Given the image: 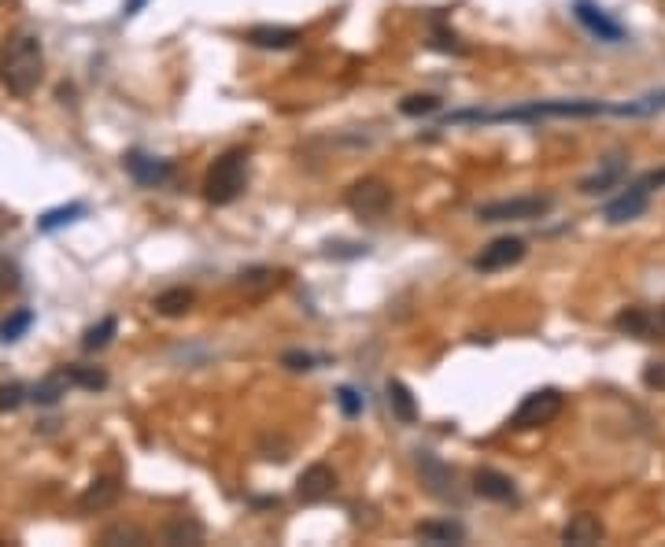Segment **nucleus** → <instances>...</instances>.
Masks as SVG:
<instances>
[{
  "label": "nucleus",
  "mask_w": 665,
  "mask_h": 547,
  "mask_svg": "<svg viewBox=\"0 0 665 547\" xmlns=\"http://www.w3.org/2000/svg\"><path fill=\"white\" fill-rule=\"evenodd\" d=\"M115 333H119V322H115V318H111V315H108V318H100L97 326L85 329L82 348H85V352H100V348H108Z\"/></svg>",
  "instance_id": "nucleus-25"
},
{
  "label": "nucleus",
  "mask_w": 665,
  "mask_h": 547,
  "mask_svg": "<svg viewBox=\"0 0 665 547\" xmlns=\"http://www.w3.org/2000/svg\"><path fill=\"white\" fill-rule=\"evenodd\" d=\"M67 370V377H71V385H78V389H89L97 392L108 385V374L104 370H97V366H63Z\"/></svg>",
  "instance_id": "nucleus-27"
},
{
  "label": "nucleus",
  "mask_w": 665,
  "mask_h": 547,
  "mask_svg": "<svg viewBox=\"0 0 665 547\" xmlns=\"http://www.w3.org/2000/svg\"><path fill=\"white\" fill-rule=\"evenodd\" d=\"M337 400H340V411L348 414V418H359V414H363V400H359L355 389H340Z\"/></svg>",
  "instance_id": "nucleus-31"
},
{
  "label": "nucleus",
  "mask_w": 665,
  "mask_h": 547,
  "mask_svg": "<svg viewBox=\"0 0 665 547\" xmlns=\"http://www.w3.org/2000/svg\"><path fill=\"white\" fill-rule=\"evenodd\" d=\"M614 329L617 333H629V337H640V341H658L662 337V322L647 307H625L614 318Z\"/></svg>",
  "instance_id": "nucleus-9"
},
{
  "label": "nucleus",
  "mask_w": 665,
  "mask_h": 547,
  "mask_svg": "<svg viewBox=\"0 0 665 547\" xmlns=\"http://www.w3.org/2000/svg\"><path fill=\"white\" fill-rule=\"evenodd\" d=\"M248 41H252L255 49H292V45H300L303 34L296 30V26H252L248 30Z\"/></svg>",
  "instance_id": "nucleus-14"
},
{
  "label": "nucleus",
  "mask_w": 665,
  "mask_h": 547,
  "mask_svg": "<svg viewBox=\"0 0 665 547\" xmlns=\"http://www.w3.org/2000/svg\"><path fill=\"white\" fill-rule=\"evenodd\" d=\"M344 200H348V207L359 219H381L388 207H392V189L381 178H359Z\"/></svg>",
  "instance_id": "nucleus-5"
},
{
  "label": "nucleus",
  "mask_w": 665,
  "mask_h": 547,
  "mask_svg": "<svg viewBox=\"0 0 665 547\" xmlns=\"http://www.w3.org/2000/svg\"><path fill=\"white\" fill-rule=\"evenodd\" d=\"M100 544H104V547H122V544L145 547L148 544V533H145V529H137V525H111V529H104V533H100Z\"/></svg>",
  "instance_id": "nucleus-23"
},
{
  "label": "nucleus",
  "mask_w": 665,
  "mask_h": 547,
  "mask_svg": "<svg viewBox=\"0 0 665 547\" xmlns=\"http://www.w3.org/2000/svg\"><path fill=\"white\" fill-rule=\"evenodd\" d=\"M521 259H525V241H521V237H499V241H492L481 256H477L473 267L484 270V274H496V270L518 267Z\"/></svg>",
  "instance_id": "nucleus-6"
},
{
  "label": "nucleus",
  "mask_w": 665,
  "mask_h": 547,
  "mask_svg": "<svg viewBox=\"0 0 665 547\" xmlns=\"http://www.w3.org/2000/svg\"><path fill=\"white\" fill-rule=\"evenodd\" d=\"M440 108V100L429 97V93H418V97H407L403 104H399V111L403 115H411V119H418V115H433V111Z\"/></svg>",
  "instance_id": "nucleus-29"
},
{
  "label": "nucleus",
  "mask_w": 665,
  "mask_h": 547,
  "mask_svg": "<svg viewBox=\"0 0 665 547\" xmlns=\"http://www.w3.org/2000/svg\"><path fill=\"white\" fill-rule=\"evenodd\" d=\"M126 171H130L133 182L148 185V189H156V185L174 178V167H170L167 159H152L145 156V152H130V156H126Z\"/></svg>",
  "instance_id": "nucleus-10"
},
{
  "label": "nucleus",
  "mask_w": 665,
  "mask_h": 547,
  "mask_svg": "<svg viewBox=\"0 0 665 547\" xmlns=\"http://www.w3.org/2000/svg\"><path fill=\"white\" fill-rule=\"evenodd\" d=\"M30 400V389L19 385V381H8V385H0V414H12L19 411L23 403Z\"/></svg>",
  "instance_id": "nucleus-28"
},
{
  "label": "nucleus",
  "mask_w": 665,
  "mask_h": 547,
  "mask_svg": "<svg viewBox=\"0 0 665 547\" xmlns=\"http://www.w3.org/2000/svg\"><path fill=\"white\" fill-rule=\"evenodd\" d=\"M163 540L167 544H204V525L196 522V518H170L163 525Z\"/></svg>",
  "instance_id": "nucleus-20"
},
{
  "label": "nucleus",
  "mask_w": 665,
  "mask_h": 547,
  "mask_svg": "<svg viewBox=\"0 0 665 547\" xmlns=\"http://www.w3.org/2000/svg\"><path fill=\"white\" fill-rule=\"evenodd\" d=\"M562 540L566 544H577V547H592L603 540V522L595 518V514H573L569 525L562 529Z\"/></svg>",
  "instance_id": "nucleus-15"
},
{
  "label": "nucleus",
  "mask_w": 665,
  "mask_h": 547,
  "mask_svg": "<svg viewBox=\"0 0 665 547\" xmlns=\"http://www.w3.org/2000/svg\"><path fill=\"white\" fill-rule=\"evenodd\" d=\"M82 215H85V204L56 207V211H45V215L37 219V230H41V233H52V230H60V226H67V222L82 219Z\"/></svg>",
  "instance_id": "nucleus-26"
},
{
  "label": "nucleus",
  "mask_w": 665,
  "mask_h": 547,
  "mask_svg": "<svg viewBox=\"0 0 665 547\" xmlns=\"http://www.w3.org/2000/svg\"><path fill=\"white\" fill-rule=\"evenodd\" d=\"M658 322H662V337H665V307L658 311Z\"/></svg>",
  "instance_id": "nucleus-37"
},
{
  "label": "nucleus",
  "mask_w": 665,
  "mask_h": 547,
  "mask_svg": "<svg viewBox=\"0 0 665 547\" xmlns=\"http://www.w3.org/2000/svg\"><path fill=\"white\" fill-rule=\"evenodd\" d=\"M388 407H392V414H396L403 426L418 422V403H414L411 389L403 381H388Z\"/></svg>",
  "instance_id": "nucleus-18"
},
{
  "label": "nucleus",
  "mask_w": 665,
  "mask_h": 547,
  "mask_svg": "<svg viewBox=\"0 0 665 547\" xmlns=\"http://www.w3.org/2000/svg\"><path fill=\"white\" fill-rule=\"evenodd\" d=\"M67 389H71L67 370H52L45 381H37L34 389H30V400H34L37 407H52V403H60V396H67Z\"/></svg>",
  "instance_id": "nucleus-17"
},
{
  "label": "nucleus",
  "mask_w": 665,
  "mask_h": 547,
  "mask_svg": "<svg viewBox=\"0 0 665 547\" xmlns=\"http://www.w3.org/2000/svg\"><path fill=\"white\" fill-rule=\"evenodd\" d=\"M643 185H647V189H654V185H665V171L647 174V178H643Z\"/></svg>",
  "instance_id": "nucleus-36"
},
{
  "label": "nucleus",
  "mask_w": 665,
  "mask_h": 547,
  "mask_svg": "<svg viewBox=\"0 0 665 547\" xmlns=\"http://www.w3.org/2000/svg\"><path fill=\"white\" fill-rule=\"evenodd\" d=\"M422 477H425V485H429V492H436V496H451V481H455V474H451L444 462H436L433 455H422Z\"/></svg>",
  "instance_id": "nucleus-22"
},
{
  "label": "nucleus",
  "mask_w": 665,
  "mask_h": 547,
  "mask_svg": "<svg viewBox=\"0 0 665 547\" xmlns=\"http://www.w3.org/2000/svg\"><path fill=\"white\" fill-rule=\"evenodd\" d=\"M244 189H248V152L244 148H230V152H222L211 163V171L204 178V200L215 207H226Z\"/></svg>",
  "instance_id": "nucleus-2"
},
{
  "label": "nucleus",
  "mask_w": 665,
  "mask_h": 547,
  "mask_svg": "<svg viewBox=\"0 0 665 547\" xmlns=\"http://www.w3.org/2000/svg\"><path fill=\"white\" fill-rule=\"evenodd\" d=\"M643 385H647V389H665V363H647Z\"/></svg>",
  "instance_id": "nucleus-33"
},
{
  "label": "nucleus",
  "mask_w": 665,
  "mask_h": 547,
  "mask_svg": "<svg viewBox=\"0 0 665 547\" xmlns=\"http://www.w3.org/2000/svg\"><path fill=\"white\" fill-rule=\"evenodd\" d=\"M414 533L425 544H462L466 540V529L459 522H422Z\"/></svg>",
  "instance_id": "nucleus-19"
},
{
  "label": "nucleus",
  "mask_w": 665,
  "mask_h": 547,
  "mask_svg": "<svg viewBox=\"0 0 665 547\" xmlns=\"http://www.w3.org/2000/svg\"><path fill=\"white\" fill-rule=\"evenodd\" d=\"M30 326H34V311H30V307H19V311H12V315L0 322V344L23 341V333Z\"/></svg>",
  "instance_id": "nucleus-24"
},
{
  "label": "nucleus",
  "mask_w": 665,
  "mask_h": 547,
  "mask_svg": "<svg viewBox=\"0 0 665 547\" xmlns=\"http://www.w3.org/2000/svg\"><path fill=\"white\" fill-rule=\"evenodd\" d=\"M241 285L244 289H255V285H263V289H270V285H278V274L266 267H255L248 270V274H241Z\"/></svg>",
  "instance_id": "nucleus-30"
},
{
  "label": "nucleus",
  "mask_w": 665,
  "mask_h": 547,
  "mask_svg": "<svg viewBox=\"0 0 665 547\" xmlns=\"http://www.w3.org/2000/svg\"><path fill=\"white\" fill-rule=\"evenodd\" d=\"M281 363L289 366V370H311V366H315V355H307V352H285V355H281Z\"/></svg>",
  "instance_id": "nucleus-34"
},
{
  "label": "nucleus",
  "mask_w": 665,
  "mask_h": 547,
  "mask_svg": "<svg viewBox=\"0 0 665 547\" xmlns=\"http://www.w3.org/2000/svg\"><path fill=\"white\" fill-rule=\"evenodd\" d=\"M12 289H19V270H15V263L0 259V292H12Z\"/></svg>",
  "instance_id": "nucleus-32"
},
{
  "label": "nucleus",
  "mask_w": 665,
  "mask_h": 547,
  "mask_svg": "<svg viewBox=\"0 0 665 547\" xmlns=\"http://www.w3.org/2000/svg\"><path fill=\"white\" fill-rule=\"evenodd\" d=\"M148 0H126V8H122V15H126V19H130V15H137L141 12V8H145Z\"/></svg>",
  "instance_id": "nucleus-35"
},
{
  "label": "nucleus",
  "mask_w": 665,
  "mask_h": 547,
  "mask_svg": "<svg viewBox=\"0 0 665 547\" xmlns=\"http://www.w3.org/2000/svg\"><path fill=\"white\" fill-rule=\"evenodd\" d=\"M573 12H577V19H581V23L588 26L599 41H625V26L614 23L603 8H595L592 0H577V4H573Z\"/></svg>",
  "instance_id": "nucleus-12"
},
{
  "label": "nucleus",
  "mask_w": 665,
  "mask_h": 547,
  "mask_svg": "<svg viewBox=\"0 0 665 547\" xmlns=\"http://www.w3.org/2000/svg\"><path fill=\"white\" fill-rule=\"evenodd\" d=\"M122 496V485L119 477H97L93 485L85 488L82 496H78V511L82 514H97V511H111Z\"/></svg>",
  "instance_id": "nucleus-11"
},
{
  "label": "nucleus",
  "mask_w": 665,
  "mask_h": 547,
  "mask_svg": "<svg viewBox=\"0 0 665 547\" xmlns=\"http://www.w3.org/2000/svg\"><path fill=\"white\" fill-rule=\"evenodd\" d=\"M473 492L481 499H492V503H514V496H518L514 481L507 474H499V470H488V466L473 474Z\"/></svg>",
  "instance_id": "nucleus-13"
},
{
  "label": "nucleus",
  "mask_w": 665,
  "mask_h": 547,
  "mask_svg": "<svg viewBox=\"0 0 665 547\" xmlns=\"http://www.w3.org/2000/svg\"><path fill=\"white\" fill-rule=\"evenodd\" d=\"M333 488H337V474H333V466L329 462H315V466H307L296 481V496L303 503H322V499L333 496Z\"/></svg>",
  "instance_id": "nucleus-8"
},
{
  "label": "nucleus",
  "mask_w": 665,
  "mask_h": 547,
  "mask_svg": "<svg viewBox=\"0 0 665 547\" xmlns=\"http://www.w3.org/2000/svg\"><path fill=\"white\" fill-rule=\"evenodd\" d=\"M621 178H625V163H621V156H614L599 174H592V178H584V182H581V193H588V196L606 193V189H614V185L621 182Z\"/></svg>",
  "instance_id": "nucleus-21"
},
{
  "label": "nucleus",
  "mask_w": 665,
  "mask_h": 547,
  "mask_svg": "<svg viewBox=\"0 0 665 547\" xmlns=\"http://www.w3.org/2000/svg\"><path fill=\"white\" fill-rule=\"evenodd\" d=\"M41 78H45V49H41L37 34L19 30L4 41V52H0V86L12 97L26 100L37 93Z\"/></svg>",
  "instance_id": "nucleus-1"
},
{
  "label": "nucleus",
  "mask_w": 665,
  "mask_h": 547,
  "mask_svg": "<svg viewBox=\"0 0 665 547\" xmlns=\"http://www.w3.org/2000/svg\"><path fill=\"white\" fill-rule=\"evenodd\" d=\"M647 200H651V189L643 182L629 185L625 193L617 196V200H610L603 211V219L610 222V226H621V222H632V219H640L643 211H647Z\"/></svg>",
  "instance_id": "nucleus-7"
},
{
  "label": "nucleus",
  "mask_w": 665,
  "mask_h": 547,
  "mask_svg": "<svg viewBox=\"0 0 665 547\" xmlns=\"http://www.w3.org/2000/svg\"><path fill=\"white\" fill-rule=\"evenodd\" d=\"M562 407H566V396L558 389H536L521 400V407L510 418V429H518V433L521 429H540L547 422H555L558 414H562Z\"/></svg>",
  "instance_id": "nucleus-4"
},
{
  "label": "nucleus",
  "mask_w": 665,
  "mask_h": 547,
  "mask_svg": "<svg viewBox=\"0 0 665 547\" xmlns=\"http://www.w3.org/2000/svg\"><path fill=\"white\" fill-rule=\"evenodd\" d=\"M551 207H555L551 196H514V200L481 204L477 207V219L481 222H532V219H544Z\"/></svg>",
  "instance_id": "nucleus-3"
},
{
  "label": "nucleus",
  "mask_w": 665,
  "mask_h": 547,
  "mask_svg": "<svg viewBox=\"0 0 665 547\" xmlns=\"http://www.w3.org/2000/svg\"><path fill=\"white\" fill-rule=\"evenodd\" d=\"M193 304H196V292L185 289V285L159 292L156 300H152L156 315H163V318H182V315H189V311H193Z\"/></svg>",
  "instance_id": "nucleus-16"
}]
</instances>
